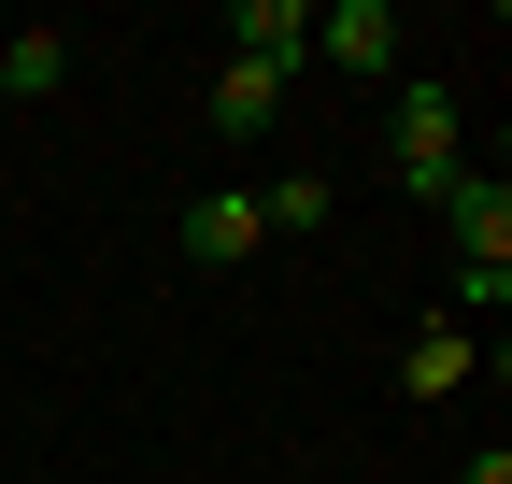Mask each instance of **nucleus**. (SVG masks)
I'll use <instances>...</instances> for the list:
<instances>
[{
  "label": "nucleus",
  "mask_w": 512,
  "mask_h": 484,
  "mask_svg": "<svg viewBox=\"0 0 512 484\" xmlns=\"http://www.w3.org/2000/svg\"><path fill=\"white\" fill-rule=\"evenodd\" d=\"M441 214H456V328H498V314H512V186L470 171Z\"/></svg>",
  "instance_id": "1"
},
{
  "label": "nucleus",
  "mask_w": 512,
  "mask_h": 484,
  "mask_svg": "<svg viewBox=\"0 0 512 484\" xmlns=\"http://www.w3.org/2000/svg\"><path fill=\"white\" fill-rule=\"evenodd\" d=\"M384 171H399L413 200H456V186H470V100H456V86H399V143H384Z\"/></svg>",
  "instance_id": "2"
},
{
  "label": "nucleus",
  "mask_w": 512,
  "mask_h": 484,
  "mask_svg": "<svg viewBox=\"0 0 512 484\" xmlns=\"http://www.w3.org/2000/svg\"><path fill=\"white\" fill-rule=\"evenodd\" d=\"M313 57L356 72V86H384L399 72V0H328V15H313Z\"/></svg>",
  "instance_id": "3"
},
{
  "label": "nucleus",
  "mask_w": 512,
  "mask_h": 484,
  "mask_svg": "<svg viewBox=\"0 0 512 484\" xmlns=\"http://www.w3.org/2000/svg\"><path fill=\"white\" fill-rule=\"evenodd\" d=\"M256 242H271V214H256V186H200V200H185V257H200V271H242Z\"/></svg>",
  "instance_id": "4"
},
{
  "label": "nucleus",
  "mask_w": 512,
  "mask_h": 484,
  "mask_svg": "<svg viewBox=\"0 0 512 484\" xmlns=\"http://www.w3.org/2000/svg\"><path fill=\"white\" fill-rule=\"evenodd\" d=\"M228 43H242V72H299L313 57V0H242Z\"/></svg>",
  "instance_id": "5"
},
{
  "label": "nucleus",
  "mask_w": 512,
  "mask_h": 484,
  "mask_svg": "<svg viewBox=\"0 0 512 484\" xmlns=\"http://www.w3.org/2000/svg\"><path fill=\"white\" fill-rule=\"evenodd\" d=\"M470 356H484V328L427 314V328H413V356H399V385H413V399H456V385H470Z\"/></svg>",
  "instance_id": "6"
},
{
  "label": "nucleus",
  "mask_w": 512,
  "mask_h": 484,
  "mask_svg": "<svg viewBox=\"0 0 512 484\" xmlns=\"http://www.w3.org/2000/svg\"><path fill=\"white\" fill-rule=\"evenodd\" d=\"M200 114H214V143H271V114H285V72H242V57H228Z\"/></svg>",
  "instance_id": "7"
},
{
  "label": "nucleus",
  "mask_w": 512,
  "mask_h": 484,
  "mask_svg": "<svg viewBox=\"0 0 512 484\" xmlns=\"http://www.w3.org/2000/svg\"><path fill=\"white\" fill-rule=\"evenodd\" d=\"M57 72H72V43H57V29L0 43V100H57Z\"/></svg>",
  "instance_id": "8"
},
{
  "label": "nucleus",
  "mask_w": 512,
  "mask_h": 484,
  "mask_svg": "<svg viewBox=\"0 0 512 484\" xmlns=\"http://www.w3.org/2000/svg\"><path fill=\"white\" fill-rule=\"evenodd\" d=\"M256 214H271V228H328V214H342V186H328V171H285Z\"/></svg>",
  "instance_id": "9"
}]
</instances>
